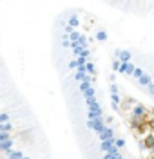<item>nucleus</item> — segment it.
I'll return each instance as SVG.
<instances>
[{"label": "nucleus", "instance_id": "nucleus-1", "mask_svg": "<svg viewBox=\"0 0 154 159\" xmlns=\"http://www.w3.org/2000/svg\"><path fill=\"white\" fill-rule=\"evenodd\" d=\"M138 80H140V85H143V87H147V85L151 83V76H149V74H142Z\"/></svg>", "mask_w": 154, "mask_h": 159}, {"label": "nucleus", "instance_id": "nucleus-2", "mask_svg": "<svg viewBox=\"0 0 154 159\" xmlns=\"http://www.w3.org/2000/svg\"><path fill=\"white\" fill-rule=\"evenodd\" d=\"M20 157H22L20 152H11V159H20Z\"/></svg>", "mask_w": 154, "mask_h": 159}, {"label": "nucleus", "instance_id": "nucleus-3", "mask_svg": "<svg viewBox=\"0 0 154 159\" xmlns=\"http://www.w3.org/2000/svg\"><path fill=\"white\" fill-rule=\"evenodd\" d=\"M20 159H27V157H20Z\"/></svg>", "mask_w": 154, "mask_h": 159}]
</instances>
